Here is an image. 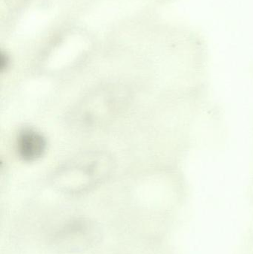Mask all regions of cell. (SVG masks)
Listing matches in <instances>:
<instances>
[{
	"mask_svg": "<svg viewBox=\"0 0 253 254\" xmlns=\"http://www.w3.org/2000/svg\"><path fill=\"white\" fill-rule=\"evenodd\" d=\"M114 169L115 161L109 153L105 151H89L61 164L51 175V180L59 190L79 193L105 182Z\"/></svg>",
	"mask_w": 253,
	"mask_h": 254,
	"instance_id": "6da1fadb",
	"label": "cell"
},
{
	"mask_svg": "<svg viewBox=\"0 0 253 254\" xmlns=\"http://www.w3.org/2000/svg\"><path fill=\"white\" fill-rule=\"evenodd\" d=\"M47 140L43 134L34 128H24L16 139V150L23 161L32 162L41 158L46 151Z\"/></svg>",
	"mask_w": 253,
	"mask_h": 254,
	"instance_id": "3957f363",
	"label": "cell"
},
{
	"mask_svg": "<svg viewBox=\"0 0 253 254\" xmlns=\"http://www.w3.org/2000/svg\"><path fill=\"white\" fill-rule=\"evenodd\" d=\"M130 91L120 84H108L82 98L70 112L68 121L81 130L100 128L114 120L130 104Z\"/></svg>",
	"mask_w": 253,
	"mask_h": 254,
	"instance_id": "7a4b0ae2",
	"label": "cell"
}]
</instances>
